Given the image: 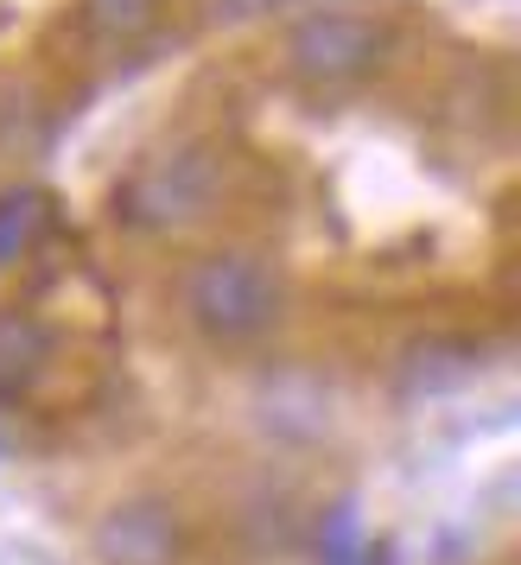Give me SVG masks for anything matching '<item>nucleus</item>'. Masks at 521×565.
Here are the masks:
<instances>
[{"label":"nucleus","instance_id":"f257e3e1","mask_svg":"<svg viewBox=\"0 0 521 565\" xmlns=\"http://www.w3.org/2000/svg\"><path fill=\"white\" fill-rule=\"evenodd\" d=\"M184 324L216 350H255L287 318V280L260 248H210L179 280Z\"/></svg>","mask_w":521,"mask_h":565},{"label":"nucleus","instance_id":"f03ea898","mask_svg":"<svg viewBox=\"0 0 521 565\" xmlns=\"http://www.w3.org/2000/svg\"><path fill=\"white\" fill-rule=\"evenodd\" d=\"M394 52V26L363 7H312L299 13L280 39V64L299 89H357L369 83Z\"/></svg>","mask_w":521,"mask_h":565},{"label":"nucleus","instance_id":"7ed1b4c3","mask_svg":"<svg viewBox=\"0 0 521 565\" xmlns=\"http://www.w3.org/2000/svg\"><path fill=\"white\" fill-rule=\"evenodd\" d=\"M223 198V159L210 153L204 140H179V147H166V153L140 159L121 184V223L147 235H172V230H191V223H204L210 210Z\"/></svg>","mask_w":521,"mask_h":565},{"label":"nucleus","instance_id":"20e7f679","mask_svg":"<svg viewBox=\"0 0 521 565\" xmlns=\"http://www.w3.org/2000/svg\"><path fill=\"white\" fill-rule=\"evenodd\" d=\"M89 559L96 565H184L191 559V521L166 489H128L89 521Z\"/></svg>","mask_w":521,"mask_h":565},{"label":"nucleus","instance_id":"39448f33","mask_svg":"<svg viewBox=\"0 0 521 565\" xmlns=\"http://www.w3.org/2000/svg\"><path fill=\"white\" fill-rule=\"evenodd\" d=\"M52 369H57L52 324L26 306H0V401H32Z\"/></svg>","mask_w":521,"mask_h":565},{"label":"nucleus","instance_id":"423d86ee","mask_svg":"<svg viewBox=\"0 0 521 565\" xmlns=\"http://www.w3.org/2000/svg\"><path fill=\"white\" fill-rule=\"evenodd\" d=\"M83 20V39L103 45V52H134L147 45L166 20V0H83L77 7Z\"/></svg>","mask_w":521,"mask_h":565},{"label":"nucleus","instance_id":"0eeeda50","mask_svg":"<svg viewBox=\"0 0 521 565\" xmlns=\"http://www.w3.org/2000/svg\"><path fill=\"white\" fill-rule=\"evenodd\" d=\"M45 230H52V198L45 191H32V184L0 191V274L13 260H26L45 242Z\"/></svg>","mask_w":521,"mask_h":565},{"label":"nucleus","instance_id":"6e6552de","mask_svg":"<svg viewBox=\"0 0 521 565\" xmlns=\"http://www.w3.org/2000/svg\"><path fill=\"white\" fill-rule=\"evenodd\" d=\"M210 20H223V26H248V20H267V13H280L287 0H204Z\"/></svg>","mask_w":521,"mask_h":565},{"label":"nucleus","instance_id":"1a4fd4ad","mask_svg":"<svg viewBox=\"0 0 521 565\" xmlns=\"http://www.w3.org/2000/svg\"><path fill=\"white\" fill-rule=\"evenodd\" d=\"M0 451H7V426H0Z\"/></svg>","mask_w":521,"mask_h":565}]
</instances>
